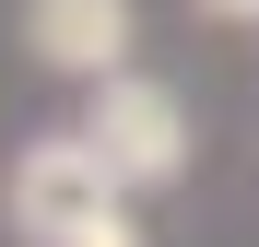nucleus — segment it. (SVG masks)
<instances>
[{
  "mask_svg": "<svg viewBox=\"0 0 259 247\" xmlns=\"http://www.w3.org/2000/svg\"><path fill=\"white\" fill-rule=\"evenodd\" d=\"M82 130L106 141V165L130 188H177L189 177V106H177V82H153V71H106Z\"/></svg>",
  "mask_w": 259,
  "mask_h": 247,
  "instance_id": "2",
  "label": "nucleus"
},
{
  "mask_svg": "<svg viewBox=\"0 0 259 247\" xmlns=\"http://www.w3.org/2000/svg\"><path fill=\"white\" fill-rule=\"evenodd\" d=\"M200 12H212V24H259V0H200Z\"/></svg>",
  "mask_w": 259,
  "mask_h": 247,
  "instance_id": "5",
  "label": "nucleus"
},
{
  "mask_svg": "<svg viewBox=\"0 0 259 247\" xmlns=\"http://www.w3.org/2000/svg\"><path fill=\"white\" fill-rule=\"evenodd\" d=\"M130 35H142L130 0H24V47H35V71H59V82L130 71Z\"/></svg>",
  "mask_w": 259,
  "mask_h": 247,
  "instance_id": "3",
  "label": "nucleus"
},
{
  "mask_svg": "<svg viewBox=\"0 0 259 247\" xmlns=\"http://www.w3.org/2000/svg\"><path fill=\"white\" fill-rule=\"evenodd\" d=\"M106 212H130V177L106 165L95 130H48V141L12 153V235L24 247H71V235H95Z\"/></svg>",
  "mask_w": 259,
  "mask_h": 247,
  "instance_id": "1",
  "label": "nucleus"
},
{
  "mask_svg": "<svg viewBox=\"0 0 259 247\" xmlns=\"http://www.w3.org/2000/svg\"><path fill=\"white\" fill-rule=\"evenodd\" d=\"M71 247H142V224H130V212H106L95 235H71Z\"/></svg>",
  "mask_w": 259,
  "mask_h": 247,
  "instance_id": "4",
  "label": "nucleus"
}]
</instances>
